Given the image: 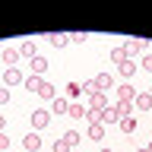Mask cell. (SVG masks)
<instances>
[{
  "instance_id": "6da1fadb",
  "label": "cell",
  "mask_w": 152,
  "mask_h": 152,
  "mask_svg": "<svg viewBox=\"0 0 152 152\" xmlns=\"http://www.w3.org/2000/svg\"><path fill=\"white\" fill-rule=\"evenodd\" d=\"M48 124H51V111H48V108H35V111H32V130L41 133Z\"/></svg>"
},
{
  "instance_id": "7a4b0ae2",
  "label": "cell",
  "mask_w": 152,
  "mask_h": 152,
  "mask_svg": "<svg viewBox=\"0 0 152 152\" xmlns=\"http://www.w3.org/2000/svg\"><path fill=\"white\" fill-rule=\"evenodd\" d=\"M124 48H127V57L133 60V54H142V51L149 48V38H127Z\"/></svg>"
},
{
  "instance_id": "3957f363",
  "label": "cell",
  "mask_w": 152,
  "mask_h": 152,
  "mask_svg": "<svg viewBox=\"0 0 152 152\" xmlns=\"http://www.w3.org/2000/svg\"><path fill=\"white\" fill-rule=\"evenodd\" d=\"M22 83H26V73H22L19 66H10L7 73H3V86H7V89L10 86H22Z\"/></svg>"
},
{
  "instance_id": "277c9868",
  "label": "cell",
  "mask_w": 152,
  "mask_h": 152,
  "mask_svg": "<svg viewBox=\"0 0 152 152\" xmlns=\"http://www.w3.org/2000/svg\"><path fill=\"white\" fill-rule=\"evenodd\" d=\"M22 149L26 152H38L41 149V133H35V130L26 133V136H22Z\"/></svg>"
},
{
  "instance_id": "5b68a950",
  "label": "cell",
  "mask_w": 152,
  "mask_h": 152,
  "mask_svg": "<svg viewBox=\"0 0 152 152\" xmlns=\"http://www.w3.org/2000/svg\"><path fill=\"white\" fill-rule=\"evenodd\" d=\"M108 95L104 92H95V95H89V104H86V108H92V111H104V108H108Z\"/></svg>"
},
{
  "instance_id": "8992f818",
  "label": "cell",
  "mask_w": 152,
  "mask_h": 152,
  "mask_svg": "<svg viewBox=\"0 0 152 152\" xmlns=\"http://www.w3.org/2000/svg\"><path fill=\"white\" fill-rule=\"evenodd\" d=\"M133 98H136V89H133L130 83H121V86H117V102L133 104Z\"/></svg>"
},
{
  "instance_id": "52a82bcc",
  "label": "cell",
  "mask_w": 152,
  "mask_h": 152,
  "mask_svg": "<svg viewBox=\"0 0 152 152\" xmlns=\"http://www.w3.org/2000/svg\"><path fill=\"white\" fill-rule=\"evenodd\" d=\"M133 108H140V111H152V92H136Z\"/></svg>"
},
{
  "instance_id": "ba28073f",
  "label": "cell",
  "mask_w": 152,
  "mask_h": 152,
  "mask_svg": "<svg viewBox=\"0 0 152 152\" xmlns=\"http://www.w3.org/2000/svg\"><path fill=\"white\" fill-rule=\"evenodd\" d=\"M111 86H114V76L111 73H98V76H95V92H108Z\"/></svg>"
},
{
  "instance_id": "9c48e42d",
  "label": "cell",
  "mask_w": 152,
  "mask_h": 152,
  "mask_svg": "<svg viewBox=\"0 0 152 152\" xmlns=\"http://www.w3.org/2000/svg\"><path fill=\"white\" fill-rule=\"evenodd\" d=\"M102 124H104V127H108V124H121V114H117L114 104H108V108L102 111Z\"/></svg>"
},
{
  "instance_id": "30bf717a",
  "label": "cell",
  "mask_w": 152,
  "mask_h": 152,
  "mask_svg": "<svg viewBox=\"0 0 152 152\" xmlns=\"http://www.w3.org/2000/svg\"><path fill=\"white\" fill-rule=\"evenodd\" d=\"M3 64H7V70L19 64V48H3Z\"/></svg>"
},
{
  "instance_id": "8fae6325",
  "label": "cell",
  "mask_w": 152,
  "mask_h": 152,
  "mask_svg": "<svg viewBox=\"0 0 152 152\" xmlns=\"http://www.w3.org/2000/svg\"><path fill=\"white\" fill-rule=\"evenodd\" d=\"M86 111H89V108H86L83 102H70V111H66V114H70L73 121H83V117H86Z\"/></svg>"
},
{
  "instance_id": "7c38bea8",
  "label": "cell",
  "mask_w": 152,
  "mask_h": 152,
  "mask_svg": "<svg viewBox=\"0 0 152 152\" xmlns=\"http://www.w3.org/2000/svg\"><path fill=\"white\" fill-rule=\"evenodd\" d=\"M86 136H89L92 142H102L104 140V124H92V127L86 130Z\"/></svg>"
},
{
  "instance_id": "4fadbf2b",
  "label": "cell",
  "mask_w": 152,
  "mask_h": 152,
  "mask_svg": "<svg viewBox=\"0 0 152 152\" xmlns=\"http://www.w3.org/2000/svg\"><path fill=\"white\" fill-rule=\"evenodd\" d=\"M19 57H28V60H32V57H38L35 41H22V45H19Z\"/></svg>"
},
{
  "instance_id": "5bb4252c",
  "label": "cell",
  "mask_w": 152,
  "mask_h": 152,
  "mask_svg": "<svg viewBox=\"0 0 152 152\" xmlns=\"http://www.w3.org/2000/svg\"><path fill=\"white\" fill-rule=\"evenodd\" d=\"M41 73H48V60L38 54V57H32V76H41Z\"/></svg>"
},
{
  "instance_id": "9a60e30c",
  "label": "cell",
  "mask_w": 152,
  "mask_h": 152,
  "mask_svg": "<svg viewBox=\"0 0 152 152\" xmlns=\"http://www.w3.org/2000/svg\"><path fill=\"white\" fill-rule=\"evenodd\" d=\"M38 95H41L45 102H54V98H57V89H54L51 83H41V89H38Z\"/></svg>"
},
{
  "instance_id": "2e32d148",
  "label": "cell",
  "mask_w": 152,
  "mask_h": 152,
  "mask_svg": "<svg viewBox=\"0 0 152 152\" xmlns=\"http://www.w3.org/2000/svg\"><path fill=\"white\" fill-rule=\"evenodd\" d=\"M70 111V102H66V98H54V102H51V114H66Z\"/></svg>"
},
{
  "instance_id": "e0dca14e",
  "label": "cell",
  "mask_w": 152,
  "mask_h": 152,
  "mask_svg": "<svg viewBox=\"0 0 152 152\" xmlns=\"http://www.w3.org/2000/svg\"><path fill=\"white\" fill-rule=\"evenodd\" d=\"M111 60H114V64H117V66H121L124 60H130V57H127V48H124V45H117V48H114V51H111Z\"/></svg>"
},
{
  "instance_id": "ac0fdd59",
  "label": "cell",
  "mask_w": 152,
  "mask_h": 152,
  "mask_svg": "<svg viewBox=\"0 0 152 152\" xmlns=\"http://www.w3.org/2000/svg\"><path fill=\"white\" fill-rule=\"evenodd\" d=\"M41 83H45L41 76H26V83H22V86H26L28 92H35V95H38V89H41Z\"/></svg>"
},
{
  "instance_id": "d6986e66",
  "label": "cell",
  "mask_w": 152,
  "mask_h": 152,
  "mask_svg": "<svg viewBox=\"0 0 152 152\" xmlns=\"http://www.w3.org/2000/svg\"><path fill=\"white\" fill-rule=\"evenodd\" d=\"M60 140H64L66 146H70V149H73V146H79V140H83V136H79V130H66L64 136H60Z\"/></svg>"
},
{
  "instance_id": "ffe728a7",
  "label": "cell",
  "mask_w": 152,
  "mask_h": 152,
  "mask_svg": "<svg viewBox=\"0 0 152 152\" xmlns=\"http://www.w3.org/2000/svg\"><path fill=\"white\" fill-rule=\"evenodd\" d=\"M121 76L124 79H133V76H136V64H133V60H124L121 64Z\"/></svg>"
},
{
  "instance_id": "44dd1931",
  "label": "cell",
  "mask_w": 152,
  "mask_h": 152,
  "mask_svg": "<svg viewBox=\"0 0 152 152\" xmlns=\"http://www.w3.org/2000/svg\"><path fill=\"white\" fill-rule=\"evenodd\" d=\"M114 108H117V114H121V121H124V117H133V104H127V102H114Z\"/></svg>"
},
{
  "instance_id": "7402d4cb",
  "label": "cell",
  "mask_w": 152,
  "mask_h": 152,
  "mask_svg": "<svg viewBox=\"0 0 152 152\" xmlns=\"http://www.w3.org/2000/svg\"><path fill=\"white\" fill-rule=\"evenodd\" d=\"M136 127H140V124H136V117H124V121H121V133H133Z\"/></svg>"
},
{
  "instance_id": "603a6c76",
  "label": "cell",
  "mask_w": 152,
  "mask_h": 152,
  "mask_svg": "<svg viewBox=\"0 0 152 152\" xmlns=\"http://www.w3.org/2000/svg\"><path fill=\"white\" fill-rule=\"evenodd\" d=\"M79 95H83L79 83H66V102H70V98H79Z\"/></svg>"
},
{
  "instance_id": "cb8c5ba5",
  "label": "cell",
  "mask_w": 152,
  "mask_h": 152,
  "mask_svg": "<svg viewBox=\"0 0 152 152\" xmlns=\"http://www.w3.org/2000/svg\"><path fill=\"white\" fill-rule=\"evenodd\" d=\"M79 89H83L86 98H89V95H95V79H86V83H79Z\"/></svg>"
},
{
  "instance_id": "d4e9b609",
  "label": "cell",
  "mask_w": 152,
  "mask_h": 152,
  "mask_svg": "<svg viewBox=\"0 0 152 152\" xmlns=\"http://www.w3.org/2000/svg\"><path fill=\"white\" fill-rule=\"evenodd\" d=\"M86 121H89V127H92V124H102V111H92V108H89V111H86Z\"/></svg>"
},
{
  "instance_id": "484cf974",
  "label": "cell",
  "mask_w": 152,
  "mask_h": 152,
  "mask_svg": "<svg viewBox=\"0 0 152 152\" xmlns=\"http://www.w3.org/2000/svg\"><path fill=\"white\" fill-rule=\"evenodd\" d=\"M66 41H70L66 35H51V45L54 48H66Z\"/></svg>"
},
{
  "instance_id": "4316f807",
  "label": "cell",
  "mask_w": 152,
  "mask_h": 152,
  "mask_svg": "<svg viewBox=\"0 0 152 152\" xmlns=\"http://www.w3.org/2000/svg\"><path fill=\"white\" fill-rule=\"evenodd\" d=\"M86 38H89L86 32H76V35H70V41H73V45H86Z\"/></svg>"
},
{
  "instance_id": "83f0119b",
  "label": "cell",
  "mask_w": 152,
  "mask_h": 152,
  "mask_svg": "<svg viewBox=\"0 0 152 152\" xmlns=\"http://www.w3.org/2000/svg\"><path fill=\"white\" fill-rule=\"evenodd\" d=\"M51 152H70V146H66V142H64V140H57V142H54V146H51Z\"/></svg>"
},
{
  "instance_id": "f1b7e54d",
  "label": "cell",
  "mask_w": 152,
  "mask_h": 152,
  "mask_svg": "<svg viewBox=\"0 0 152 152\" xmlns=\"http://www.w3.org/2000/svg\"><path fill=\"white\" fill-rule=\"evenodd\" d=\"M140 66H142V70H149V73H152V54H142V60H140Z\"/></svg>"
},
{
  "instance_id": "f546056e",
  "label": "cell",
  "mask_w": 152,
  "mask_h": 152,
  "mask_svg": "<svg viewBox=\"0 0 152 152\" xmlns=\"http://www.w3.org/2000/svg\"><path fill=\"white\" fill-rule=\"evenodd\" d=\"M0 152H10V136L7 133H0Z\"/></svg>"
},
{
  "instance_id": "4dcf8cb0",
  "label": "cell",
  "mask_w": 152,
  "mask_h": 152,
  "mask_svg": "<svg viewBox=\"0 0 152 152\" xmlns=\"http://www.w3.org/2000/svg\"><path fill=\"white\" fill-rule=\"evenodd\" d=\"M10 102V89H7V86H0V104H7Z\"/></svg>"
},
{
  "instance_id": "1f68e13d",
  "label": "cell",
  "mask_w": 152,
  "mask_h": 152,
  "mask_svg": "<svg viewBox=\"0 0 152 152\" xmlns=\"http://www.w3.org/2000/svg\"><path fill=\"white\" fill-rule=\"evenodd\" d=\"M3 127H7V117H3V114H0V133H3Z\"/></svg>"
},
{
  "instance_id": "d6a6232c",
  "label": "cell",
  "mask_w": 152,
  "mask_h": 152,
  "mask_svg": "<svg viewBox=\"0 0 152 152\" xmlns=\"http://www.w3.org/2000/svg\"><path fill=\"white\" fill-rule=\"evenodd\" d=\"M136 152H149V149H146V146H142V149H136Z\"/></svg>"
},
{
  "instance_id": "836d02e7",
  "label": "cell",
  "mask_w": 152,
  "mask_h": 152,
  "mask_svg": "<svg viewBox=\"0 0 152 152\" xmlns=\"http://www.w3.org/2000/svg\"><path fill=\"white\" fill-rule=\"evenodd\" d=\"M146 149H149V152H152V142H149V146H146Z\"/></svg>"
},
{
  "instance_id": "e575fe53",
  "label": "cell",
  "mask_w": 152,
  "mask_h": 152,
  "mask_svg": "<svg viewBox=\"0 0 152 152\" xmlns=\"http://www.w3.org/2000/svg\"><path fill=\"white\" fill-rule=\"evenodd\" d=\"M102 152H114V149H102Z\"/></svg>"
},
{
  "instance_id": "d590c367",
  "label": "cell",
  "mask_w": 152,
  "mask_h": 152,
  "mask_svg": "<svg viewBox=\"0 0 152 152\" xmlns=\"http://www.w3.org/2000/svg\"><path fill=\"white\" fill-rule=\"evenodd\" d=\"M149 114H152V111H149Z\"/></svg>"
}]
</instances>
